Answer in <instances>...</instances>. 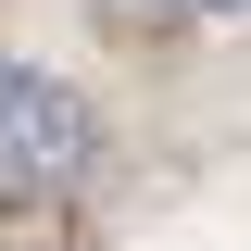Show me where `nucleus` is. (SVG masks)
Wrapping results in <instances>:
<instances>
[{"mask_svg": "<svg viewBox=\"0 0 251 251\" xmlns=\"http://www.w3.org/2000/svg\"><path fill=\"white\" fill-rule=\"evenodd\" d=\"M100 163V126L88 100L38 75V63H0V214H63Z\"/></svg>", "mask_w": 251, "mask_h": 251, "instance_id": "f257e3e1", "label": "nucleus"}, {"mask_svg": "<svg viewBox=\"0 0 251 251\" xmlns=\"http://www.w3.org/2000/svg\"><path fill=\"white\" fill-rule=\"evenodd\" d=\"M163 13H239V0H163Z\"/></svg>", "mask_w": 251, "mask_h": 251, "instance_id": "f03ea898", "label": "nucleus"}]
</instances>
